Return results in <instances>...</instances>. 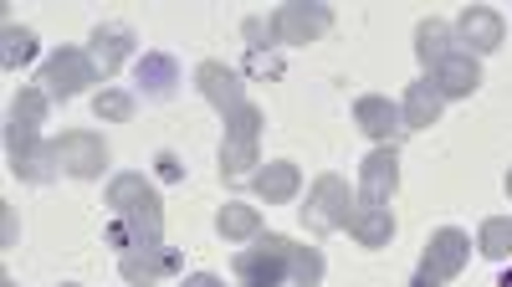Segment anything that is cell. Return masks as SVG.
<instances>
[{"label": "cell", "mask_w": 512, "mask_h": 287, "mask_svg": "<svg viewBox=\"0 0 512 287\" xmlns=\"http://www.w3.org/2000/svg\"><path fill=\"white\" fill-rule=\"evenodd\" d=\"M98 82V67L88 52H77V47H62L47 57V67H41V93H52V98H77L82 88H93Z\"/></svg>", "instance_id": "52a82bcc"}, {"label": "cell", "mask_w": 512, "mask_h": 287, "mask_svg": "<svg viewBox=\"0 0 512 287\" xmlns=\"http://www.w3.org/2000/svg\"><path fill=\"white\" fill-rule=\"evenodd\" d=\"M93 113L108 118V123H128V118H134V98L118 93V88H103V93L93 98Z\"/></svg>", "instance_id": "4316f807"}, {"label": "cell", "mask_w": 512, "mask_h": 287, "mask_svg": "<svg viewBox=\"0 0 512 287\" xmlns=\"http://www.w3.org/2000/svg\"><path fill=\"white\" fill-rule=\"evenodd\" d=\"M108 211L123 221L134 252H154V246H159V236H164V205H159V195H154V185L144 175H118L108 185Z\"/></svg>", "instance_id": "6da1fadb"}, {"label": "cell", "mask_w": 512, "mask_h": 287, "mask_svg": "<svg viewBox=\"0 0 512 287\" xmlns=\"http://www.w3.org/2000/svg\"><path fill=\"white\" fill-rule=\"evenodd\" d=\"M441 88V98H472L477 88H482V67H477V57L472 52H451L436 72H425Z\"/></svg>", "instance_id": "4fadbf2b"}, {"label": "cell", "mask_w": 512, "mask_h": 287, "mask_svg": "<svg viewBox=\"0 0 512 287\" xmlns=\"http://www.w3.org/2000/svg\"><path fill=\"white\" fill-rule=\"evenodd\" d=\"M180 287H226L221 277H210V272H195V277H185Z\"/></svg>", "instance_id": "4dcf8cb0"}, {"label": "cell", "mask_w": 512, "mask_h": 287, "mask_svg": "<svg viewBox=\"0 0 512 287\" xmlns=\"http://www.w3.org/2000/svg\"><path fill=\"white\" fill-rule=\"evenodd\" d=\"M441 108H446L441 88H436L431 77H420L415 88L405 93V108H400V113H405V134H410V129H431V123L441 118Z\"/></svg>", "instance_id": "d6986e66"}, {"label": "cell", "mask_w": 512, "mask_h": 287, "mask_svg": "<svg viewBox=\"0 0 512 287\" xmlns=\"http://www.w3.org/2000/svg\"><path fill=\"white\" fill-rule=\"evenodd\" d=\"M354 211H359V200H354L349 180L344 175H318L313 190H308V205H303V221H308V231L333 236L354 221Z\"/></svg>", "instance_id": "3957f363"}, {"label": "cell", "mask_w": 512, "mask_h": 287, "mask_svg": "<svg viewBox=\"0 0 512 287\" xmlns=\"http://www.w3.org/2000/svg\"><path fill=\"white\" fill-rule=\"evenodd\" d=\"M195 82H200L205 103L221 108L226 118H231L236 108H246V82H241L236 67H226V62H200V67H195Z\"/></svg>", "instance_id": "30bf717a"}, {"label": "cell", "mask_w": 512, "mask_h": 287, "mask_svg": "<svg viewBox=\"0 0 512 287\" xmlns=\"http://www.w3.org/2000/svg\"><path fill=\"white\" fill-rule=\"evenodd\" d=\"M241 31H246V41H251V52H272L277 41H282L272 16H246V26H241Z\"/></svg>", "instance_id": "83f0119b"}, {"label": "cell", "mask_w": 512, "mask_h": 287, "mask_svg": "<svg viewBox=\"0 0 512 287\" xmlns=\"http://www.w3.org/2000/svg\"><path fill=\"white\" fill-rule=\"evenodd\" d=\"M415 52H420V62H425V72H436L446 57H451V26L446 21H420L415 26Z\"/></svg>", "instance_id": "ffe728a7"}, {"label": "cell", "mask_w": 512, "mask_h": 287, "mask_svg": "<svg viewBox=\"0 0 512 287\" xmlns=\"http://www.w3.org/2000/svg\"><path fill=\"white\" fill-rule=\"evenodd\" d=\"M62 287H77V282H62Z\"/></svg>", "instance_id": "e575fe53"}, {"label": "cell", "mask_w": 512, "mask_h": 287, "mask_svg": "<svg viewBox=\"0 0 512 287\" xmlns=\"http://www.w3.org/2000/svg\"><path fill=\"white\" fill-rule=\"evenodd\" d=\"M128 52H134V31H128V26H118V21H108V26H98L93 31V67L108 77V72H118L123 67V57Z\"/></svg>", "instance_id": "e0dca14e"}, {"label": "cell", "mask_w": 512, "mask_h": 287, "mask_svg": "<svg viewBox=\"0 0 512 287\" xmlns=\"http://www.w3.org/2000/svg\"><path fill=\"white\" fill-rule=\"evenodd\" d=\"M277 36L287 41V47H308V41H318L328 26H333V11L328 6H318V0H292V6H277Z\"/></svg>", "instance_id": "9c48e42d"}, {"label": "cell", "mask_w": 512, "mask_h": 287, "mask_svg": "<svg viewBox=\"0 0 512 287\" xmlns=\"http://www.w3.org/2000/svg\"><path fill=\"white\" fill-rule=\"evenodd\" d=\"M154 170H159V180H185V164H180V154H169V149L154 159Z\"/></svg>", "instance_id": "f546056e"}, {"label": "cell", "mask_w": 512, "mask_h": 287, "mask_svg": "<svg viewBox=\"0 0 512 287\" xmlns=\"http://www.w3.org/2000/svg\"><path fill=\"white\" fill-rule=\"evenodd\" d=\"M354 123H359V129H364L369 139H384L390 149H395V139L405 134V129H400L405 113H400L390 98H379V93H364V98L354 103Z\"/></svg>", "instance_id": "7c38bea8"}, {"label": "cell", "mask_w": 512, "mask_h": 287, "mask_svg": "<svg viewBox=\"0 0 512 287\" xmlns=\"http://www.w3.org/2000/svg\"><path fill=\"white\" fill-rule=\"evenodd\" d=\"M11 123H31V129H41V123H47V93H41V88H21V98L11 108Z\"/></svg>", "instance_id": "484cf974"}, {"label": "cell", "mask_w": 512, "mask_h": 287, "mask_svg": "<svg viewBox=\"0 0 512 287\" xmlns=\"http://www.w3.org/2000/svg\"><path fill=\"white\" fill-rule=\"evenodd\" d=\"M349 231L369 246V252H379V246H390V236H395V211H390V205H369V200H359V211H354Z\"/></svg>", "instance_id": "ac0fdd59"}, {"label": "cell", "mask_w": 512, "mask_h": 287, "mask_svg": "<svg viewBox=\"0 0 512 287\" xmlns=\"http://www.w3.org/2000/svg\"><path fill=\"white\" fill-rule=\"evenodd\" d=\"M477 246H482V257L502 262V257L512 252V216H492V221H482V236H477Z\"/></svg>", "instance_id": "603a6c76"}, {"label": "cell", "mask_w": 512, "mask_h": 287, "mask_svg": "<svg viewBox=\"0 0 512 287\" xmlns=\"http://www.w3.org/2000/svg\"><path fill=\"white\" fill-rule=\"evenodd\" d=\"M6 149H11V170L31 185H47L57 170V144H41V129L31 123H11L6 129Z\"/></svg>", "instance_id": "8992f818"}, {"label": "cell", "mask_w": 512, "mask_h": 287, "mask_svg": "<svg viewBox=\"0 0 512 287\" xmlns=\"http://www.w3.org/2000/svg\"><path fill=\"white\" fill-rule=\"evenodd\" d=\"M395 190H400V159H395V149H374L359 164V195L369 205H390Z\"/></svg>", "instance_id": "8fae6325"}, {"label": "cell", "mask_w": 512, "mask_h": 287, "mask_svg": "<svg viewBox=\"0 0 512 287\" xmlns=\"http://www.w3.org/2000/svg\"><path fill=\"white\" fill-rule=\"evenodd\" d=\"M164 272H180V252H169V246H154V252H128L123 257V282L128 287H154Z\"/></svg>", "instance_id": "2e32d148"}, {"label": "cell", "mask_w": 512, "mask_h": 287, "mask_svg": "<svg viewBox=\"0 0 512 287\" xmlns=\"http://www.w3.org/2000/svg\"><path fill=\"white\" fill-rule=\"evenodd\" d=\"M507 195H512V170H507Z\"/></svg>", "instance_id": "d6a6232c"}, {"label": "cell", "mask_w": 512, "mask_h": 287, "mask_svg": "<svg viewBox=\"0 0 512 287\" xmlns=\"http://www.w3.org/2000/svg\"><path fill=\"white\" fill-rule=\"evenodd\" d=\"M318 282H323V252L292 246V287H318Z\"/></svg>", "instance_id": "d4e9b609"}, {"label": "cell", "mask_w": 512, "mask_h": 287, "mask_svg": "<svg viewBox=\"0 0 512 287\" xmlns=\"http://www.w3.org/2000/svg\"><path fill=\"white\" fill-rule=\"evenodd\" d=\"M246 67H251L256 77H282V57H277V52H251Z\"/></svg>", "instance_id": "f1b7e54d"}, {"label": "cell", "mask_w": 512, "mask_h": 287, "mask_svg": "<svg viewBox=\"0 0 512 287\" xmlns=\"http://www.w3.org/2000/svg\"><path fill=\"white\" fill-rule=\"evenodd\" d=\"M466 257H472V241H466V231L441 226L431 241H425V257H420L410 287H441V282H451V277L466 267Z\"/></svg>", "instance_id": "5b68a950"}, {"label": "cell", "mask_w": 512, "mask_h": 287, "mask_svg": "<svg viewBox=\"0 0 512 287\" xmlns=\"http://www.w3.org/2000/svg\"><path fill=\"white\" fill-rule=\"evenodd\" d=\"M216 231L226 241H256V236H262V216H256L246 200H226L221 216H216Z\"/></svg>", "instance_id": "44dd1931"}, {"label": "cell", "mask_w": 512, "mask_h": 287, "mask_svg": "<svg viewBox=\"0 0 512 287\" xmlns=\"http://www.w3.org/2000/svg\"><path fill=\"white\" fill-rule=\"evenodd\" d=\"M57 164L67 175H77V180H98L108 170V144L98 134H88V129H72V134L57 139Z\"/></svg>", "instance_id": "ba28073f"}, {"label": "cell", "mask_w": 512, "mask_h": 287, "mask_svg": "<svg viewBox=\"0 0 512 287\" xmlns=\"http://www.w3.org/2000/svg\"><path fill=\"white\" fill-rule=\"evenodd\" d=\"M0 41H6V52H0V62H6V67H21V62L36 57V31L31 26H6V36H0Z\"/></svg>", "instance_id": "cb8c5ba5"}, {"label": "cell", "mask_w": 512, "mask_h": 287, "mask_svg": "<svg viewBox=\"0 0 512 287\" xmlns=\"http://www.w3.org/2000/svg\"><path fill=\"white\" fill-rule=\"evenodd\" d=\"M0 287H16V282H11V277H6V282H0Z\"/></svg>", "instance_id": "836d02e7"}, {"label": "cell", "mask_w": 512, "mask_h": 287, "mask_svg": "<svg viewBox=\"0 0 512 287\" xmlns=\"http://www.w3.org/2000/svg\"><path fill=\"white\" fill-rule=\"evenodd\" d=\"M175 62H169L164 52H144V62H139V88L149 93V98H169L175 93Z\"/></svg>", "instance_id": "7402d4cb"}, {"label": "cell", "mask_w": 512, "mask_h": 287, "mask_svg": "<svg viewBox=\"0 0 512 287\" xmlns=\"http://www.w3.org/2000/svg\"><path fill=\"white\" fill-rule=\"evenodd\" d=\"M502 287H512V272H502Z\"/></svg>", "instance_id": "1f68e13d"}, {"label": "cell", "mask_w": 512, "mask_h": 287, "mask_svg": "<svg viewBox=\"0 0 512 287\" xmlns=\"http://www.w3.org/2000/svg\"><path fill=\"white\" fill-rule=\"evenodd\" d=\"M451 31H456L466 47H472V57H477V52H497V47H502V31H507V26H502V16L487 11V6H466Z\"/></svg>", "instance_id": "5bb4252c"}, {"label": "cell", "mask_w": 512, "mask_h": 287, "mask_svg": "<svg viewBox=\"0 0 512 287\" xmlns=\"http://www.w3.org/2000/svg\"><path fill=\"white\" fill-rule=\"evenodd\" d=\"M292 246L287 236H256L251 252H236V277L246 287H292Z\"/></svg>", "instance_id": "7a4b0ae2"}, {"label": "cell", "mask_w": 512, "mask_h": 287, "mask_svg": "<svg viewBox=\"0 0 512 287\" xmlns=\"http://www.w3.org/2000/svg\"><path fill=\"white\" fill-rule=\"evenodd\" d=\"M262 108L256 103H246V108H236L231 118H226V144H221V175L226 180H241V175H251V170H262L256 164V139H262Z\"/></svg>", "instance_id": "277c9868"}, {"label": "cell", "mask_w": 512, "mask_h": 287, "mask_svg": "<svg viewBox=\"0 0 512 287\" xmlns=\"http://www.w3.org/2000/svg\"><path fill=\"white\" fill-rule=\"evenodd\" d=\"M251 190L262 195L267 205H287L297 190H303V170H297L292 159H277V164H262V170L251 175Z\"/></svg>", "instance_id": "9a60e30c"}]
</instances>
